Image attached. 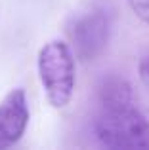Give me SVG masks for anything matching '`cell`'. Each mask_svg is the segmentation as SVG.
I'll list each match as a JSON object with an SVG mask.
<instances>
[{
    "mask_svg": "<svg viewBox=\"0 0 149 150\" xmlns=\"http://www.w3.org/2000/svg\"><path fill=\"white\" fill-rule=\"evenodd\" d=\"M94 137L111 150L149 148V122L124 76L109 72L97 84Z\"/></svg>",
    "mask_w": 149,
    "mask_h": 150,
    "instance_id": "obj_1",
    "label": "cell"
},
{
    "mask_svg": "<svg viewBox=\"0 0 149 150\" xmlns=\"http://www.w3.org/2000/svg\"><path fill=\"white\" fill-rule=\"evenodd\" d=\"M117 23L111 0H92L71 17L67 34L73 55L80 63H92L107 50Z\"/></svg>",
    "mask_w": 149,
    "mask_h": 150,
    "instance_id": "obj_2",
    "label": "cell"
},
{
    "mask_svg": "<svg viewBox=\"0 0 149 150\" xmlns=\"http://www.w3.org/2000/svg\"><path fill=\"white\" fill-rule=\"evenodd\" d=\"M37 69L48 103L54 108L67 106L77 86L74 55L71 46L59 38L46 42L38 51Z\"/></svg>",
    "mask_w": 149,
    "mask_h": 150,
    "instance_id": "obj_3",
    "label": "cell"
},
{
    "mask_svg": "<svg viewBox=\"0 0 149 150\" xmlns=\"http://www.w3.org/2000/svg\"><path fill=\"white\" fill-rule=\"evenodd\" d=\"M31 120L29 103L23 88H15L0 101V150L21 141Z\"/></svg>",
    "mask_w": 149,
    "mask_h": 150,
    "instance_id": "obj_4",
    "label": "cell"
},
{
    "mask_svg": "<svg viewBox=\"0 0 149 150\" xmlns=\"http://www.w3.org/2000/svg\"><path fill=\"white\" fill-rule=\"evenodd\" d=\"M130 10L136 13V17L142 19L145 25H149V0H126Z\"/></svg>",
    "mask_w": 149,
    "mask_h": 150,
    "instance_id": "obj_5",
    "label": "cell"
},
{
    "mask_svg": "<svg viewBox=\"0 0 149 150\" xmlns=\"http://www.w3.org/2000/svg\"><path fill=\"white\" fill-rule=\"evenodd\" d=\"M138 72H140V80H142V84L145 86V89L149 91V55H145V57L140 59Z\"/></svg>",
    "mask_w": 149,
    "mask_h": 150,
    "instance_id": "obj_6",
    "label": "cell"
}]
</instances>
